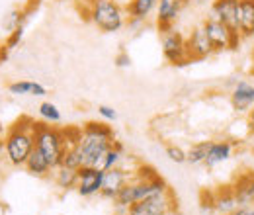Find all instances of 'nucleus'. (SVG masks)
Listing matches in <instances>:
<instances>
[{"instance_id": "obj_1", "label": "nucleus", "mask_w": 254, "mask_h": 215, "mask_svg": "<svg viewBox=\"0 0 254 215\" xmlns=\"http://www.w3.org/2000/svg\"><path fill=\"white\" fill-rule=\"evenodd\" d=\"M116 143L114 129L104 122H88L82 125L80 139L76 143V151L80 154L82 166H96L102 156Z\"/></svg>"}, {"instance_id": "obj_2", "label": "nucleus", "mask_w": 254, "mask_h": 215, "mask_svg": "<svg viewBox=\"0 0 254 215\" xmlns=\"http://www.w3.org/2000/svg\"><path fill=\"white\" fill-rule=\"evenodd\" d=\"M32 118L22 116L14 125L6 129L4 135V154L12 166H24L35 149V129Z\"/></svg>"}, {"instance_id": "obj_3", "label": "nucleus", "mask_w": 254, "mask_h": 215, "mask_svg": "<svg viewBox=\"0 0 254 215\" xmlns=\"http://www.w3.org/2000/svg\"><path fill=\"white\" fill-rule=\"evenodd\" d=\"M96 28L104 33H118L126 26L127 12L116 0H86V16Z\"/></svg>"}, {"instance_id": "obj_4", "label": "nucleus", "mask_w": 254, "mask_h": 215, "mask_svg": "<svg viewBox=\"0 0 254 215\" xmlns=\"http://www.w3.org/2000/svg\"><path fill=\"white\" fill-rule=\"evenodd\" d=\"M166 192H170V188H168V184H166L160 176L153 178V180H135V178H131V180L120 190V194H118L112 202H114V206H116L118 212L126 214L133 204H137V202H141V200H147V198H151V196L166 194Z\"/></svg>"}, {"instance_id": "obj_5", "label": "nucleus", "mask_w": 254, "mask_h": 215, "mask_svg": "<svg viewBox=\"0 0 254 215\" xmlns=\"http://www.w3.org/2000/svg\"><path fill=\"white\" fill-rule=\"evenodd\" d=\"M33 129H35V147L45 154V158L49 160L53 170L59 168L63 154L66 151L63 129L47 125L45 122H33Z\"/></svg>"}, {"instance_id": "obj_6", "label": "nucleus", "mask_w": 254, "mask_h": 215, "mask_svg": "<svg viewBox=\"0 0 254 215\" xmlns=\"http://www.w3.org/2000/svg\"><path fill=\"white\" fill-rule=\"evenodd\" d=\"M201 28L205 30L207 37L211 39L215 51H235L239 47L241 39H243L241 33L233 31L229 26H225L223 22L215 20V18H209V16L203 20Z\"/></svg>"}, {"instance_id": "obj_7", "label": "nucleus", "mask_w": 254, "mask_h": 215, "mask_svg": "<svg viewBox=\"0 0 254 215\" xmlns=\"http://www.w3.org/2000/svg\"><path fill=\"white\" fill-rule=\"evenodd\" d=\"M176 212V198L170 192L159 194V196H151L147 200H141L137 204H133L126 214L127 215H172Z\"/></svg>"}, {"instance_id": "obj_8", "label": "nucleus", "mask_w": 254, "mask_h": 215, "mask_svg": "<svg viewBox=\"0 0 254 215\" xmlns=\"http://www.w3.org/2000/svg\"><path fill=\"white\" fill-rule=\"evenodd\" d=\"M162 39V53H164V59L170 63V65H188L190 57H188V45H186V37L180 33L178 30H172L166 31V33H160Z\"/></svg>"}, {"instance_id": "obj_9", "label": "nucleus", "mask_w": 254, "mask_h": 215, "mask_svg": "<svg viewBox=\"0 0 254 215\" xmlns=\"http://www.w3.org/2000/svg\"><path fill=\"white\" fill-rule=\"evenodd\" d=\"M186 45H188V57H190V61H203V59L211 57L213 53H217L215 47H213V43H211V39L207 37V33H205V30L201 26L195 28L186 37Z\"/></svg>"}, {"instance_id": "obj_10", "label": "nucleus", "mask_w": 254, "mask_h": 215, "mask_svg": "<svg viewBox=\"0 0 254 215\" xmlns=\"http://www.w3.org/2000/svg\"><path fill=\"white\" fill-rule=\"evenodd\" d=\"M104 182V170L96 168V166H80L78 168V184L76 192L82 198H92L96 194H100Z\"/></svg>"}, {"instance_id": "obj_11", "label": "nucleus", "mask_w": 254, "mask_h": 215, "mask_svg": "<svg viewBox=\"0 0 254 215\" xmlns=\"http://www.w3.org/2000/svg\"><path fill=\"white\" fill-rule=\"evenodd\" d=\"M231 188L235 192V198L239 202V206L243 208H253L254 206V170L253 168H247L243 172H239L233 182Z\"/></svg>"}, {"instance_id": "obj_12", "label": "nucleus", "mask_w": 254, "mask_h": 215, "mask_svg": "<svg viewBox=\"0 0 254 215\" xmlns=\"http://www.w3.org/2000/svg\"><path fill=\"white\" fill-rule=\"evenodd\" d=\"M131 172L124 170L122 166H114L110 170H104V182H102V190H100V196L106 198V200H114L120 190L131 180Z\"/></svg>"}, {"instance_id": "obj_13", "label": "nucleus", "mask_w": 254, "mask_h": 215, "mask_svg": "<svg viewBox=\"0 0 254 215\" xmlns=\"http://www.w3.org/2000/svg\"><path fill=\"white\" fill-rule=\"evenodd\" d=\"M231 106L237 114H249L254 106V86L247 80H239L231 90Z\"/></svg>"}, {"instance_id": "obj_14", "label": "nucleus", "mask_w": 254, "mask_h": 215, "mask_svg": "<svg viewBox=\"0 0 254 215\" xmlns=\"http://www.w3.org/2000/svg\"><path fill=\"white\" fill-rule=\"evenodd\" d=\"M237 4H239V0H213L211 2V14H209V18L219 20L225 26H229L231 30L239 33Z\"/></svg>"}, {"instance_id": "obj_15", "label": "nucleus", "mask_w": 254, "mask_h": 215, "mask_svg": "<svg viewBox=\"0 0 254 215\" xmlns=\"http://www.w3.org/2000/svg\"><path fill=\"white\" fill-rule=\"evenodd\" d=\"M182 4L176 0H159L157 6V26L160 33H166L174 28V22L178 20Z\"/></svg>"}, {"instance_id": "obj_16", "label": "nucleus", "mask_w": 254, "mask_h": 215, "mask_svg": "<svg viewBox=\"0 0 254 215\" xmlns=\"http://www.w3.org/2000/svg\"><path fill=\"white\" fill-rule=\"evenodd\" d=\"M159 0H131L126 6L127 24L129 26H139L147 22V18L157 10Z\"/></svg>"}, {"instance_id": "obj_17", "label": "nucleus", "mask_w": 254, "mask_h": 215, "mask_svg": "<svg viewBox=\"0 0 254 215\" xmlns=\"http://www.w3.org/2000/svg\"><path fill=\"white\" fill-rule=\"evenodd\" d=\"M237 22H239V33L243 39L254 37V0H239Z\"/></svg>"}, {"instance_id": "obj_18", "label": "nucleus", "mask_w": 254, "mask_h": 215, "mask_svg": "<svg viewBox=\"0 0 254 215\" xmlns=\"http://www.w3.org/2000/svg\"><path fill=\"white\" fill-rule=\"evenodd\" d=\"M233 149H235V145H233L231 141H211L203 164H205L207 168L219 166V164L227 162V160L233 156Z\"/></svg>"}, {"instance_id": "obj_19", "label": "nucleus", "mask_w": 254, "mask_h": 215, "mask_svg": "<svg viewBox=\"0 0 254 215\" xmlns=\"http://www.w3.org/2000/svg\"><path fill=\"white\" fill-rule=\"evenodd\" d=\"M213 204H215V214L221 215H229L239 208V202L235 198L231 184L219 186L217 190H213Z\"/></svg>"}, {"instance_id": "obj_20", "label": "nucleus", "mask_w": 254, "mask_h": 215, "mask_svg": "<svg viewBox=\"0 0 254 215\" xmlns=\"http://www.w3.org/2000/svg\"><path fill=\"white\" fill-rule=\"evenodd\" d=\"M24 168H26L32 176H37V178H47V176H49V172L53 170V168H51V164H49V160L45 158V154L41 153L37 147H35V149H33V153L30 154L28 162L24 164Z\"/></svg>"}, {"instance_id": "obj_21", "label": "nucleus", "mask_w": 254, "mask_h": 215, "mask_svg": "<svg viewBox=\"0 0 254 215\" xmlns=\"http://www.w3.org/2000/svg\"><path fill=\"white\" fill-rule=\"evenodd\" d=\"M8 92L14 94V96H35V98H41L47 94V88L35 80H16V82H10L8 84Z\"/></svg>"}, {"instance_id": "obj_22", "label": "nucleus", "mask_w": 254, "mask_h": 215, "mask_svg": "<svg viewBox=\"0 0 254 215\" xmlns=\"http://www.w3.org/2000/svg\"><path fill=\"white\" fill-rule=\"evenodd\" d=\"M53 172H55V184L59 186L63 192L76 190V184H78V170H76V168L59 166V168H55Z\"/></svg>"}, {"instance_id": "obj_23", "label": "nucleus", "mask_w": 254, "mask_h": 215, "mask_svg": "<svg viewBox=\"0 0 254 215\" xmlns=\"http://www.w3.org/2000/svg\"><path fill=\"white\" fill-rule=\"evenodd\" d=\"M122 160H124V145L116 141V143L112 145V149L104 154L102 160L96 164V168H100V170H110V168H114V166H120Z\"/></svg>"}, {"instance_id": "obj_24", "label": "nucleus", "mask_w": 254, "mask_h": 215, "mask_svg": "<svg viewBox=\"0 0 254 215\" xmlns=\"http://www.w3.org/2000/svg\"><path fill=\"white\" fill-rule=\"evenodd\" d=\"M28 18H30V16L26 14L24 8H14V10L8 12V16H4V20H2V28L10 33V31L22 28V26L26 24Z\"/></svg>"}, {"instance_id": "obj_25", "label": "nucleus", "mask_w": 254, "mask_h": 215, "mask_svg": "<svg viewBox=\"0 0 254 215\" xmlns=\"http://www.w3.org/2000/svg\"><path fill=\"white\" fill-rule=\"evenodd\" d=\"M209 143L211 141H199V143H193L190 149L186 151V162L188 164H203L205 162V156H207V149H209Z\"/></svg>"}, {"instance_id": "obj_26", "label": "nucleus", "mask_w": 254, "mask_h": 215, "mask_svg": "<svg viewBox=\"0 0 254 215\" xmlns=\"http://www.w3.org/2000/svg\"><path fill=\"white\" fill-rule=\"evenodd\" d=\"M37 114H39V118L45 123H59L61 118H63L61 116V110L53 102H41L39 108H37Z\"/></svg>"}, {"instance_id": "obj_27", "label": "nucleus", "mask_w": 254, "mask_h": 215, "mask_svg": "<svg viewBox=\"0 0 254 215\" xmlns=\"http://www.w3.org/2000/svg\"><path fill=\"white\" fill-rule=\"evenodd\" d=\"M199 208L203 214H215V204H213V192L203 190L199 194Z\"/></svg>"}, {"instance_id": "obj_28", "label": "nucleus", "mask_w": 254, "mask_h": 215, "mask_svg": "<svg viewBox=\"0 0 254 215\" xmlns=\"http://www.w3.org/2000/svg\"><path fill=\"white\" fill-rule=\"evenodd\" d=\"M166 156L176 162V164H184L186 162V151L178 145H166Z\"/></svg>"}, {"instance_id": "obj_29", "label": "nucleus", "mask_w": 254, "mask_h": 215, "mask_svg": "<svg viewBox=\"0 0 254 215\" xmlns=\"http://www.w3.org/2000/svg\"><path fill=\"white\" fill-rule=\"evenodd\" d=\"M24 30H26V28L22 26V28H18V30L10 31V33H8V39H6V43H4V45H6L8 49L18 47V45H20V41H22V37H24Z\"/></svg>"}, {"instance_id": "obj_30", "label": "nucleus", "mask_w": 254, "mask_h": 215, "mask_svg": "<svg viewBox=\"0 0 254 215\" xmlns=\"http://www.w3.org/2000/svg\"><path fill=\"white\" fill-rule=\"evenodd\" d=\"M98 114L104 122H116L118 120V112L112 108V106H106V104H100L98 106Z\"/></svg>"}, {"instance_id": "obj_31", "label": "nucleus", "mask_w": 254, "mask_h": 215, "mask_svg": "<svg viewBox=\"0 0 254 215\" xmlns=\"http://www.w3.org/2000/svg\"><path fill=\"white\" fill-rule=\"evenodd\" d=\"M131 65V57L127 55L126 51H122V53H118L116 55V67H120V69H127Z\"/></svg>"}, {"instance_id": "obj_32", "label": "nucleus", "mask_w": 254, "mask_h": 215, "mask_svg": "<svg viewBox=\"0 0 254 215\" xmlns=\"http://www.w3.org/2000/svg\"><path fill=\"white\" fill-rule=\"evenodd\" d=\"M247 125H249V135L254 137V106H253V110L247 114Z\"/></svg>"}, {"instance_id": "obj_33", "label": "nucleus", "mask_w": 254, "mask_h": 215, "mask_svg": "<svg viewBox=\"0 0 254 215\" xmlns=\"http://www.w3.org/2000/svg\"><path fill=\"white\" fill-rule=\"evenodd\" d=\"M249 210H251V208H243V206H239L235 212H231L229 215H247L249 214Z\"/></svg>"}, {"instance_id": "obj_34", "label": "nucleus", "mask_w": 254, "mask_h": 215, "mask_svg": "<svg viewBox=\"0 0 254 215\" xmlns=\"http://www.w3.org/2000/svg\"><path fill=\"white\" fill-rule=\"evenodd\" d=\"M2 131H4V127H2V123H0V135H2ZM2 149H4V141L0 139V153H2Z\"/></svg>"}, {"instance_id": "obj_35", "label": "nucleus", "mask_w": 254, "mask_h": 215, "mask_svg": "<svg viewBox=\"0 0 254 215\" xmlns=\"http://www.w3.org/2000/svg\"><path fill=\"white\" fill-rule=\"evenodd\" d=\"M116 2H120V4H122V6H127V4H129V2H131V0H116Z\"/></svg>"}, {"instance_id": "obj_36", "label": "nucleus", "mask_w": 254, "mask_h": 215, "mask_svg": "<svg viewBox=\"0 0 254 215\" xmlns=\"http://www.w3.org/2000/svg\"><path fill=\"white\" fill-rule=\"evenodd\" d=\"M176 2H180V4H186V2H188V0H176Z\"/></svg>"}, {"instance_id": "obj_37", "label": "nucleus", "mask_w": 254, "mask_h": 215, "mask_svg": "<svg viewBox=\"0 0 254 215\" xmlns=\"http://www.w3.org/2000/svg\"><path fill=\"white\" fill-rule=\"evenodd\" d=\"M120 215H127V214H122V212H120Z\"/></svg>"}, {"instance_id": "obj_38", "label": "nucleus", "mask_w": 254, "mask_h": 215, "mask_svg": "<svg viewBox=\"0 0 254 215\" xmlns=\"http://www.w3.org/2000/svg\"><path fill=\"white\" fill-rule=\"evenodd\" d=\"M253 74H254V67H253Z\"/></svg>"}]
</instances>
